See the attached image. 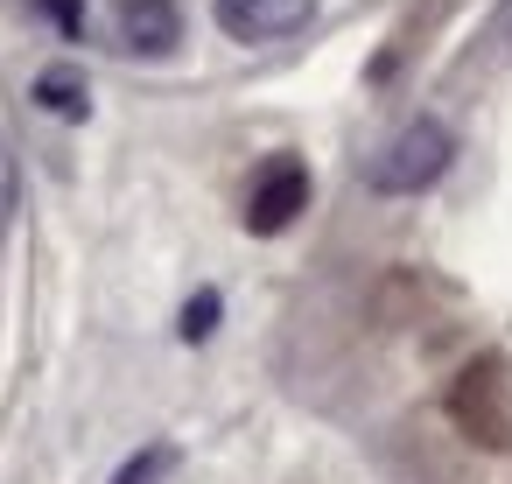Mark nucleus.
Instances as JSON below:
<instances>
[{
  "mask_svg": "<svg viewBox=\"0 0 512 484\" xmlns=\"http://www.w3.org/2000/svg\"><path fill=\"white\" fill-rule=\"evenodd\" d=\"M505 29H512V22H505Z\"/></svg>",
  "mask_w": 512,
  "mask_h": 484,
  "instance_id": "10",
  "label": "nucleus"
},
{
  "mask_svg": "<svg viewBox=\"0 0 512 484\" xmlns=\"http://www.w3.org/2000/svg\"><path fill=\"white\" fill-rule=\"evenodd\" d=\"M120 36L141 50V57H162L183 43V15L176 0H120Z\"/></svg>",
  "mask_w": 512,
  "mask_h": 484,
  "instance_id": "4",
  "label": "nucleus"
},
{
  "mask_svg": "<svg viewBox=\"0 0 512 484\" xmlns=\"http://www.w3.org/2000/svg\"><path fill=\"white\" fill-rule=\"evenodd\" d=\"M36 106L57 113V120H85V113H92V85H85V71H78V64H50V71L36 78Z\"/></svg>",
  "mask_w": 512,
  "mask_h": 484,
  "instance_id": "5",
  "label": "nucleus"
},
{
  "mask_svg": "<svg viewBox=\"0 0 512 484\" xmlns=\"http://www.w3.org/2000/svg\"><path fill=\"white\" fill-rule=\"evenodd\" d=\"M162 470H169V449H141V456H134V463H127L113 484H155Z\"/></svg>",
  "mask_w": 512,
  "mask_h": 484,
  "instance_id": "7",
  "label": "nucleus"
},
{
  "mask_svg": "<svg viewBox=\"0 0 512 484\" xmlns=\"http://www.w3.org/2000/svg\"><path fill=\"white\" fill-rule=\"evenodd\" d=\"M43 15H50L64 36H78V29H85V0H43Z\"/></svg>",
  "mask_w": 512,
  "mask_h": 484,
  "instance_id": "8",
  "label": "nucleus"
},
{
  "mask_svg": "<svg viewBox=\"0 0 512 484\" xmlns=\"http://www.w3.org/2000/svg\"><path fill=\"white\" fill-rule=\"evenodd\" d=\"M211 330H218V295L204 288V295H190V309H183V337H190V344H204Z\"/></svg>",
  "mask_w": 512,
  "mask_h": 484,
  "instance_id": "6",
  "label": "nucleus"
},
{
  "mask_svg": "<svg viewBox=\"0 0 512 484\" xmlns=\"http://www.w3.org/2000/svg\"><path fill=\"white\" fill-rule=\"evenodd\" d=\"M8 225H15V162L0 148V239H8Z\"/></svg>",
  "mask_w": 512,
  "mask_h": 484,
  "instance_id": "9",
  "label": "nucleus"
},
{
  "mask_svg": "<svg viewBox=\"0 0 512 484\" xmlns=\"http://www.w3.org/2000/svg\"><path fill=\"white\" fill-rule=\"evenodd\" d=\"M302 211H309V169H302L295 155H274V162L253 176V190H246V232L274 239V232H288Z\"/></svg>",
  "mask_w": 512,
  "mask_h": 484,
  "instance_id": "2",
  "label": "nucleus"
},
{
  "mask_svg": "<svg viewBox=\"0 0 512 484\" xmlns=\"http://www.w3.org/2000/svg\"><path fill=\"white\" fill-rule=\"evenodd\" d=\"M211 15L232 43H274V36H295L316 15V0H218Z\"/></svg>",
  "mask_w": 512,
  "mask_h": 484,
  "instance_id": "3",
  "label": "nucleus"
},
{
  "mask_svg": "<svg viewBox=\"0 0 512 484\" xmlns=\"http://www.w3.org/2000/svg\"><path fill=\"white\" fill-rule=\"evenodd\" d=\"M449 155H456V141H449L442 120H407V127L372 155L365 183H372L379 197H414V190H428V183L449 169Z\"/></svg>",
  "mask_w": 512,
  "mask_h": 484,
  "instance_id": "1",
  "label": "nucleus"
}]
</instances>
